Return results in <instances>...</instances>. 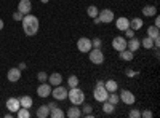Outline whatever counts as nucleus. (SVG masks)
Returning a JSON list of instances; mask_svg holds the SVG:
<instances>
[{
    "mask_svg": "<svg viewBox=\"0 0 160 118\" xmlns=\"http://www.w3.org/2000/svg\"><path fill=\"white\" fill-rule=\"evenodd\" d=\"M38 27H40V22H38V18H35L34 15H24L22 16V29H24V34L26 35H35L38 32Z\"/></svg>",
    "mask_w": 160,
    "mask_h": 118,
    "instance_id": "f257e3e1",
    "label": "nucleus"
},
{
    "mask_svg": "<svg viewBox=\"0 0 160 118\" xmlns=\"http://www.w3.org/2000/svg\"><path fill=\"white\" fill-rule=\"evenodd\" d=\"M68 99L71 101L72 106H82L85 102V93L78 86L71 88V91H68Z\"/></svg>",
    "mask_w": 160,
    "mask_h": 118,
    "instance_id": "f03ea898",
    "label": "nucleus"
},
{
    "mask_svg": "<svg viewBox=\"0 0 160 118\" xmlns=\"http://www.w3.org/2000/svg\"><path fill=\"white\" fill-rule=\"evenodd\" d=\"M88 58H90V61L93 64H96V65H99V64L104 62V54H102L101 48H91L88 51Z\"/></svg>",
    "mask_w": 160,
    "mask_h": 118,
    "instance_id": "7ed1b4c3",
    "label": "nucleus"
},
{
    "mask_svg": "<svg viewBox=\"0 0 160 118\" xmlns=\"http://www.w3.org/2000/svg\"><path fill=\"white\" fill-rule=\"evenodd\" d=\"M108 96H109V91L104 86H95V89H93V97H95V101H98V102L108 101Z\"/></svg>",
    "mask_w": 160,
    "mask_h": 118,
    "instance_id": "20e7f679",
    "label": "nucleus"
},
{
    "mask_svg": "<svg viewBox=\"0 0 160 118\" xmlns=\"http://www.w3.org/2000/svg\"><path fill=\"white\" fill-rule=\"evenodd\" d=\"M98 18H99V21L102 24H111L114 21V11L109 10V8H104V10H101L98 13Z\"/></svg>",
    "mask_w": 160,
    "mask_h": 118,
    "instance_id": "39448f33",
    "label": "nucleus"
},
{
    "mask_svg": "<svg viewBox=\"0 0 160 118\" xmlns=\"http://www.w3.org/2000/svg\"><path fill=\"white\" fill-rule=\"evenodd\" d=\"M91 40L87 37H80L77 40V50L80 51V53H88V51L91 50Z\"/></svg>",
    "mask_w": 160,
    "mask_h": 118,
    "instance_id": "423d86ee",
    "label": "nucleus"
},
{
    "mask_svg": "<svg viewBox=\"0 0 160 118\" xmlns=\"http://www.w3.org/2000/svg\"><path fill=\"white\" fill-rule=\"evenodd\" d=\"M51 96L55 97V101H64V99H68V89L58 85L55 86V89H51Z\"/></svg>",
    "mask_w": 160,
    "mask_h": 118,
    "instance_id": "0eeeda50",
    "label": "nucleus"
},
{
    "mask_svg": "<svg viewBox=\"0 0 160 118\" xmlns=\"http://www.w3.org/2000/svg\"><path fill=\"white\" fill-rule=\"evenodd\" d=\"M118 96H120V101H122L123 104H127V106H133V104L136 102L135 94H133L130 89H122V93H120Z\"/></svg>",
    "mask_w": 160,
    "mask_h": 118,
    "instance_id": "6e6552de",
    "label": "nucleus"
},
{
    "mask_svg": "<svg viewBox=\"0 0 160 118\" xmlns=\"http://www.w3.org/2000/svg\"><path fill=\"white\" fill-rule=\"evenodd\" d=\"M112 48L115 50V51H122V50H125L127 48V38L125 37H114L112 38Z\"/></svg>",
    "mask_w": 160,
    "mask_h": 118,
    "instance_id": "1a4fd4ad",
    "label": "nucleus"
},
{
    "mask_svg": "<svg viewBox=\"0 0 160 118\" xmlns=\"http://www.w3.org/2000/svg\"><path fill=\"white\" fill-rule=\"evenodd\" d=\"M37 94L40 97H43V99L51 96V85L50 83H40L38 88H37Z\"/></svg>",
    "mask_w": 160,
    "mask_h": 118,
    "instance_id": "9d476101",
    "label": "nucleus"
},
{
    "mask_svg": "<svg viewBox=\"0 0 160 118\" xmlns=\"http://www.w3.org/2000/svg\"><path fill=\"white\" fill-rule=\"evenodd\" d=\"M7 109H8L11 113H16V112L21 109L19 97H10V99L7 101Z\"/></svg>",
    "mask_w": 160,
    "mask_h": 118,
    "instance_id": "9b49d317",
    "label": "nucleus"
},
{
    "mask_svg": "<svg viewBox=\"0 0 160 118\" xmlns=\"http://www.w3.org/2000/svg\"><path fill=\"white\" fill-rule=\"evenodd\" d=\"M7 78H8V82H11V83L19 82V78H21V69L11 67V69L8 70V73H7Z\"/></svg>",
    "mask_w": 160,
    "mask_h": 118,
    "instance_id": "f8f14e48",
    "label": "nucleus"
},
{
    "mask_svg": "<svg viewBox=\"0 0 160 118\" xmlns=\"http://www.w3.org/2000/svg\"><path fill=\"white\" fill-rule=\"evenodd\" d=\"M32 10V2L31 0H19L18 3V11L22 13V15H29Z\"/></svg>",
    "mask_w": 160,
    "mask_h": 118,
    "instance_id": "ddd939ff",
    "label": "nucleus"
},
{
    "mask_svg": "<svg viewBox=\"0 0 160 118\" xmlns=\"http://www.w3.org/2000/svg\"><path fill=\"white\" fill-rule=\"evenodd\" d=\"M115 27L118 29V31H127L128 27H130V19L128 18H117V21H115Z\"/></svg>",
    "mask_w": 160,
    "mask_h": 118,
    "instance_id": "4468645a",
    "label": "nucleus"
},
{
    "mask_svg": "<svg viewBox=\"0 0 160 118\" xmlns=\"http://www.w3.org/2000/svg\"><path fill=\"white\" fill-rule=\"evenodd\" d=\"M61 82H62V75L58 73V72H53V73L48 77V83H50L51 86H58V85H61Z\"/></svg>",
    "mask_w": 160,
    "mask_h": 118,
    "instance_id": "2eb2a0df",
    "label": "nucleus"
},
{
    "mask_svg": "<svg viewBox=\"0 0 160 118\" xmlns=\"http://www.w3.org/2000/svg\"><path fill=\"white\" fill-rule=\"evenodd\" d=\"M139 46H141V40H138V38H128V42H127V48L130 50V51H133V53H135V51H138L139 50Z\"/></svg>",
    "mask_w": 160,
    "mask_h": 118,
    "instance_id": "dca6fc26",
    "label": "nucleus"
},
{
    "mask_svg": "<svg viewBox=\"0 0 160 118\" xmlns=\"http://www.w3.org/2000/svg\"><path fill=\"white\" fill-rule=\"evenodd\" d=\"M104 88L108 89L109 93H117L118 85H117V82L114 80V78H111V80H106V82H104Z\"/></svg>",
    "mask_w": 160,
    "mask_h": 118,
    "instance_id": "f3484780",
    "label": "nucleus"
},
{
    "mask_svg": "<svg viewBox=\"0 0 160 118\" xmlns=\"http://www.w3.org/2000/svg\"><path fill=\"white\" fill-rule=\"evenodd\" d=\"M142 15L146 18H151V16H155L157 15V7L155 5H146L142 8Z\"/></svg>",
    "mask_w": 160,
    "mask_h": 118,
    "instance_id": "a211bd4d",
    "label": "nucleus"
},
{
    "mask_svg": "<svg viewBox=\"0 0 160 118\" xmlns=\"http://www.w3.org/2000/svg\"><path fill=\"white\" fill-rule=\"evenodd\" d=\"M118 53H120V59H123V61H127V62L133 61V58H135V53H133V51H130L128 48L118 51Z\"/></svg>",
    "mask_w": 160,
    "mask_h": 118,
    "instance_id": "6ab92c4d",
    "label": "nucleus"
},
{
    "mask_svg": "<svg viewBox=\"0 0 160 118\" xmlns=\"http://www.w3.org/2000/svg\"><path fill=\"white\" fill-rule=\"evenodd\" d=\"M68 115L69 118H80L82 116V110H80V107H77V106H72V107H69V110H68Z\"/></svg>",
    "mask_w": 160,
    "mask_h": 118,
    "instance_id": "aec40b11",
    "label": "nucleus"
},
{
    "mask_svg": "<svg viewBox=\"0 0 160 118\" xmlns=\"http://www.w3.org/2000/svg\"><path fill=\"white\" fill-rule=\"evenodd\" d=\"M35 115H37L38 118H48V116H50V107H48V106H40V107L37 109Z\"/></svg>",
    "mask_w": 160,
    "mask_h": 118,
    "instance_id": "412c9836",
    "label": "nucleus"
},
{
    "mask_svg": "<svg viewBox=\"0 0 160 118\" xmlns=\"http://www.w3.org/2000/svg\"><path fill=\"white\" fill-rule=\"evenodd\" d=\"M142 19L141 18H133V19H130V29H133V31H139L141 27H142Z\"/></svg>",
    "mask_w": 160,
    "mask_h": 118,
    "instance_id": "4be33fe9",
    "label": "nucleus"
},
{
    "mask_svg": "<svg viewBox=\"0 0 160 118\" xmlns=\"http://www.w3.org/2000/svg\"><path fill=\"white\" fill-rule=\"evenodd\" d=\"M82 109H80V110H82V116H88V118H93V116H95V115H93V107L90 106V104H82Z\"/></svg>",
    "mask_w": 160,
    "mask_h": 118,
    "instance_id": "5701e85b",
    "label": "nucleus"
},
{
    "mask_svg": "<svg viewBox=\"0 0 160 118\" xmlns=\"http://www.w3.org/2000/svg\"><path fill=\"white\" fill-rule=\"evenodd\" d=\"M64 115H66V113H64L62 109L58 107V106L53 107V109H50V116H51V118H62Z\"/></svg>",
    "mask_w": 160,
    "mask_h": 118,
    "instance_id": "b1692460",
    "label": "nucleus"
},
{
    "mask_svg": "<svg viewBox=\"0 0 160 118\" xmlns=\"http://www.w3.org/2000/svg\"><path fill=\"white\" fill-rule=\"evenodd\" d=\"M19 104H21V107L31 109L32 107V97L31 96H22V97H19Z\"/></svg>",
    "mask_w": 160,
    "mask_h": 118,
    "instance_id": "393cba45",
    "label": "nucleus"
},
{
    "mask_svg": "<svg viewBox=\"0 0 160 118\" xmlns=\"http://www.w3.org/2000/svg\"><path fill=\"white\" fill-rule=\"evenodd\" d=\"M141 46L146 48V50H152L154 48V40L151 37H144L142 40H141Z\"/></svg>",
    "mask_w": 160,
    "mask_h": 118,
    "instance_id": "a878e982",
    "label": "nucleus"
},
{
    "mask_svg": "<svg viewBox=\"0 0 160 118\" xmlns=\"http://www.w3.org/2000/svg\"><path fill=\"white\" fill-rule=\"evenodd\" d=\"M102 104V112L104 113H112L114 110H115V106L114 104H111L109 101H104V102H101Z\"/></svg>",
    "mask_w": 160,
    "mask_h": 118,
    "instance_id": "bb28decb",
    "label": "nucleus"
},
{
    "mask_svg": "<svg viewBox=\"0 0 160 118\" xmlns=\"http://www.w3.org/2000/svg\"><path fill=\"white\" fill-rule=\"evenodd\" d=\"M98 13H99V10H98L96 5H90V7L87 8V15H88L90 18H96Z\"/></svg>",
    "mask_w": 160,
    "mask_h": 118,
    "instance_id": "cd10ccee",
    "label": "nucleus"
},
{
    "mask_svg": "<svg viewBox=\"0 0 160 118\" xmlns=\"http://www.w3.org/2000/svg\"><path fill=\"white\" fill-rule=\"evenodd\" d=\"M16 115H18V118H29V116H31V112H29V109L21 107V109L16 112Z\"/></svg>",
    "mask_w": 160,
    "mask_h": 118,
    "instance_id": "c85d7f7f",
    "label": "nucleus"
},
{
    "mask_svg": "<svg viewBox=\"0 0 160 118\" xmlns=\"http://www.w3.org/2000/svg\"><path fill=\"white\" fill-rule=\"evenodd\" d=\"M78 77H75V75H71L69 78H68V85H69V88H75V86H78Z\"/></svg>",
    "mask_w": 160,
    "mask_h": 118,
    "instance_id": "c756f323",
    "label": "nucleus"
},
{
    "mask_svg": "<svg viewBox=\"0 0 160 118\" xmlns=\"http://www.w3.org/2000/svg\"><path fill=\"white\" fill-rule=\"evenodd\" d=\"M108 101H109L111 104H114V106H117V104L120 102V96H118V94H115V93H109Z\"/></svg>",
    "mask_w": 160,
    "mask_h": 118,
    "instance_id": "7c9ffc66",
    "label": "nucleus"
},
{
    "mask_svg": "<svg viewBox=\"0 0 160 118\" xmlns=\"http://www.w3.org/2000/svg\"><path fill=\"white\" fill-rule=\"evenodd\" d=\"M148 37H151V38H155V37H158V27H155V26L149 27V29H148Z\"/></svg>",
    "mask_w": 160,
    "mask_h": 118,
    "instance_id": "2f4dec72",
    "label": "nucleus"
},
{
    "mask_svg": "<svg viewBox=\"0 0 160 118\" xmlns=\"http://www.w3.org/2000/svg\"><path fill=\"white\" fill-rule=\"evenodd\" d=\"M37 80L42 82V83H45V82H48V75H47L45 72H38V73H37Z\"/></svg>",
    "mask_w": 160,
    "mask_h": 118,
    "instance_id": "473e14b6",
    "label": "nucleus"
},
{
    "mask_svg": "<svg viewBox=\"0 0 160 118\" xmlns=\"http://www.w3.org/2000/svg\"><path fill=\"white\" fill-rule=\"evenodd\" d=\"M128 116H130V118H139V116H141V112H139L138 109H133V110H130Z\"/></svg>",
    "mask_w": 160,
    "mask_h": 118,
    "instance_id": "72a5a7b5",
    "label": "nucleus"
},
{
    "mask_svg": "<svg viewBox=\"0 0 160 118\" xmlns=\"http://www.w3.org/2000/svg\"><path fill=\"white\" fill-rule=\"evenodd\" d=\"M101 45H102L101 38H93V40H91V46L93 48H101Z\"/></svg>",
    "mask_w": 160,
    "mask_h": 118,
    "instance_id": "f704fd0d",
    "label": "nucleus"
},
{
    "mask_svg": "<svg viewBox=\"0 0 160 118\" xmlns=\"http://www.w3.org/2000/svg\"><path fill=\"white\" fill-rule=\"evenodd\" d=\"M123 32H125V37H127V38H133V37H135V31L130 29V27H128L127 31H123Z\"/></svg>",
    "mask_w": 160,
    "mask_h": 118,
    "instance_id": "c9c22d12",
    "label": "nucleus"
},
{
    "mask_svg": "<svg viewBox=\"0 0 160 118\" xmlns=\"http://www.w3.org/2000/svg\"><path fill=\"white\" fill-rule=\"evenodd\" d=\"M22 13H19V11H16L15 13V15H13V19H15V21H22Z\"/></svg>",
    "mask_w": 160,
    "mask_h": 118,
    "instance_id": "e433bc0d",
    "label": "nucleus"
},
{
    "mask_svg": "<svg viewBox=\"0 0 160 118\" xmlns=\"http://www.w3.org/2000/svg\"><path fill=\"white\" fill-rule=\"evenodd\" d=\"M154 113H152V110H144L142 113H141V116H144V118H151Z\"/></svg>",
    "mask_w": 160,
    "mask_h": 118,
    "instance_id": "4c0bfd02",
    "label": "nucleus"
},
{
    "mask_svg": "<svg viewBox=\"0 0 160 118\" xmlns=\"http://www.w3.org/2000/svg\"><path fill=\"white\" fill-rule=\"evenodd\" d=\"M154 26H155V27H158V26H160V19H158V16L155 15V21H154Z\"/></svg>",
    "mask_w": 160,
    "mask_h": 118,
    "instance_id": "58836bf2",
    "label": "nucleus"
},
{
    "mask_svg": "<svg viewBox=\"0 0 160 118\" xmlns=\"http://www.w3.org/2000/svg\"><path fill=\"white\" fill-rule=\"evenodd\" d=\"M18 69H21V70H24V69H26V64H24V62H21V64L18 65Z\"/></svg>",
    "mask_w": 160,
    "mask_h": 118,
    "instance_id": "ea45409f",
    "label": "nucleus"
},
{
    "mask_svg": "<svg viewBox=\"0 0 160 118\" xmlns=\"http://www.w3.org/2000/svg\"><path fill=\"white\" fill-rule=\"evenodd\" d=\"M96 86H104V80H98L96 82Z\"/></svg>",
    "mask_w": 160,
    "mask_h": 118,
    "instance_id": "a19ab883",
    "label": "nucleus"
},
{
    "mask_svg": "<svg viewBox=\"0 0 160 118\" xmlns=\"http://www.w3.org/2000/svg\"><path fill=\"white\" fill-rule=\"evenodd\" d=\"M48 107H50V109H53V107H56V102H50V104H48Z\"/></svg>",
    "mask_w": 160,
    "mask_h": 118,
    "instance_id": "79ce46f5",
    "label": "nucleus"
},
{
    "mask_svg": "<svg viewBox=\"0 0 160 118\" xmlns=\"http://www.w3.org/2000/svg\"><path fill=\"white\" fill-rule=\"evenodd\" d=\"M93 22H95V24H99V22H101V21H99V18H98V16H96V18H93Z\"/></svg>",
    "mask_w": 160,
    "mask_h": 118,
    "instance_id": "37998d69",
    "label": "nucleus"
},
{
    "mask_svg": "<svg viewBox=\"0 0 160 118\" xmlns=\"http://www.w3.org/2000/svg\"><path fill=\"white\" fill-rule=\"evenodd\" d=\"M3 27H5V22H3V21H2V19H0V31H2V29H3Z\"/></svg>",
    "mask_w": 160,
    "mask_h": 118,
    "instance_id": "c03bdc74",
    "label": "nucleus"
},
{
    "mask_svg": "<svg viewBox=\"0 0 160 118\" xmlns=\"http://www.w3.org/2000/svg\"><path fill=\"white\" fill-rule=\"evenodd\" d=\"M127 75H128V77H133V75H135V72H133V70H128Z\"/></svg>",
    "mask_w": 160,
    "mask_h": 118,
    "instance_id": "a18cd8bd",
    "label": "nucleus"
},
{
    "mask_svg": "<svg viewBox=\"0 0 160 118\" xmlns=\"http://www.w3.org/2000/svg\"><path fill=\"white\" fill-rule=\"evenodd\" d=\"M40 2H42V3H48V0H40Z\"/></svg>",
    "mask_w": 160,
    "mask_h": 118,
    "instance_id": "49530a36",
    "label": "nucleus"
}]
</instances>
